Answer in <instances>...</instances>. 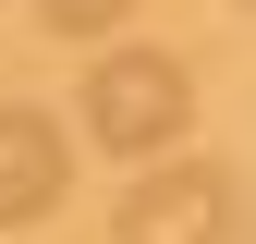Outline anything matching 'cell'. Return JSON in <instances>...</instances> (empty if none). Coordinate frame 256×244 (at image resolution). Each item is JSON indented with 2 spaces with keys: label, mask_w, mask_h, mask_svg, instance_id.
<instances>
[{
  "label": "cell",
  "mask_w": 256,
  "mask_h": 244,
  "mask_svg": "<svg viewBox=\"0 0 256 244\" xmlns=\"http://www.w3.org/2000/svg\"><path fill=\"white\" fill-rule=\"evenodd\" d=\"M61 196H74V134L49 110H0V232L49 220Z\"/></svg>",
  "instance_id": "cell-3"
},
{
  "label": "cell",
  "mask_w": 256,
  "mask_h": 244,
  "mask_svg": "<svg viewBox=\"0 0 256 244\" xmlns=\"http://www.w3.org/2000/svg\"><path fill=\"white\" fill-rule=\"evenodd\" d=\"M37 12H49V37H110L134 0H37Z\"/></svg>",
  "instance_id": "cell-4"
},
{
  "label": "cell",
  "mask_w": 256,
  "mask_h": 244,
  "mask_svg": "<svg viewBox=\"0 0 256 244\" xmlns=\"http://www.w3.org/2000/svg\"><path fill=\"white\" fill-rule=\"evenodd\" d=\"M183 122H196L183 49H110V61H86V146L158 159V146H183Z\"/></svg>",
  "instance_id": "cell-1"
},
{
  "label": "cell",
  "mask_w": 256,
  "mask_h": 244,
  "mask_svg": "<svg viewBox=\"0 0 256 244\" xmlns=\"http://www.w3.org/2000/svg\"><path fill=\"white\" fill-rule=\"evenodd\" d=\"M232 196H244V183L220 159H158V171L122 183L110 244H232Z\"/></svg>",
  "instance_id": "cell-2"
}]
</instances>
